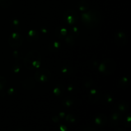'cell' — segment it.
<instances>
[{
	"label": "cell",
	"mask_w": 131,
	"mask_h": 131,
	"mask_svg": "<svg viewBox=\"0 0 131 131\" xmlns=\"http://www.w3.org/2000/svg\"><path fill=\"white\" fill-rule=\"evenodd\" d=\"M116 131H125V130H123V129H118V130H117Z\"/></svg>",
	"instance_id": "cell-1"
}]
</instances>
